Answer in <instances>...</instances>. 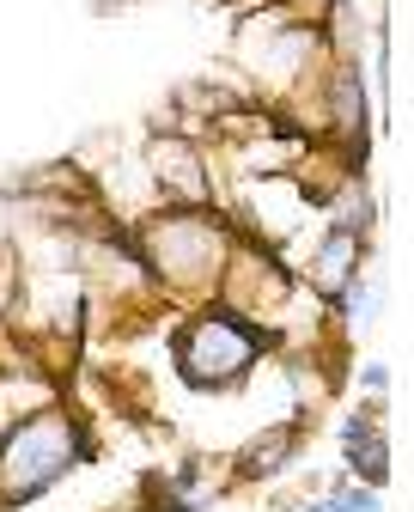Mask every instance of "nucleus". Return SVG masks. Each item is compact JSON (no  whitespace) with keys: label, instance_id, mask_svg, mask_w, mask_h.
<instances>
[{"label":"nucleus","instance_id":"nucleus-1","mask_svg":"<svg viewBox=\"0 0 414 512\" xmlns=\"http://www.w3.org/2000/svg\"><path fill=\"white\" fill-rule=\"evenodd\" d=\"M74 427H67L61 415H37L25 421L7 445H0V494L7 500H25L37 488H49L67 464H74Z\"/></svg>","mask_w":414,"mask_h":512},{"label":"nucleus","instance_id":"nucleus-2","mask_svg":"<svg viewBox=\"0 0 414 512\" xmlns=\"http://www.w3.org/2000/svg\"><path fill=\"white\" fill-rule=\"evenodd\" d=\"M250 360H256V342H250V330L232 324V317H207V324H195L189 342H183V372H189L195 384L238 378Z\"/></svg>","mask_w":414,"mask_h":512},{"label":"nucleus","instance_id":"nucleus-3","mask_svg":"<svg viewBox=\"0 0 414 512\" xmlns=\"http://www.w3.org/2000/svg\"><path fill=\"white\" fill-rule=\"evenodd\" d=\"M348 452H360L366 476H384V445H378V433H372V427H354V433H348Z\"/></svg>","mask_w":414,"mask_h":512}]
</instances>
